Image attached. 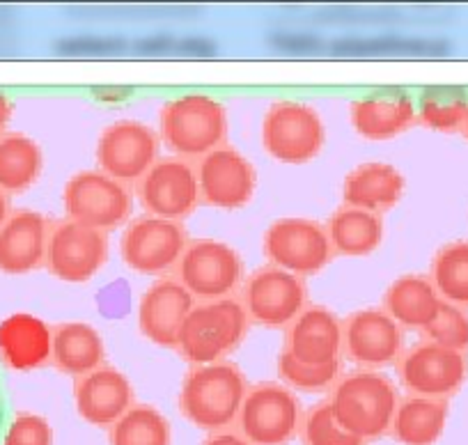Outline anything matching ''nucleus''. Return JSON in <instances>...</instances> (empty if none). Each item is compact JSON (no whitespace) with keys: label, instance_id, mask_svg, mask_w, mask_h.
Listing matches in <instances>:
<instances>
[{"label":"nucleus","instance_id":"5701e85b","mask_svg":"<svg viewBox=\"0 0 468 445\" xmlns=\"http://www.w3.org/2000/svg\"><path fill=\"white\" fill-rule=\"evenodd\" d=\"M53 328L42 317L15 313L0 322V363L10 370L30 372L51 363Z\"/></svg>","mask_w":468,"mask_h":445},{"label":"nucleus","instance_id":"a211bd4d","mask_svg":"<svg viewBox=\"0 0 468 445\" xmlns=\"http://www.w3.org/2000/svg\"><path fill=\"white\" fill-rule=\"evenodd\" d=\"M196 303L175 276L156 278L138 301V328L156 347L177 349L179 331Z\"/></svg>","mask_w":468,"mask_h":445},{"label":"nucleus","instance_id":"ea45409f","mask_svg":"<svg viewBox=\"0 0 468 445\" xmlns=\"http://www.w3.org/2000/svg\"><path fill=\"white\" fill-rule=\"evenodd\" d=\"M5 399H3V390H0V436L5 434Z\"/></svg>","mask_w":468,"mask_h":445},{"label":"nucleus","instance_id":"f03ea898","mask_svg":"<svg viewBox=\"0 0 468 445\" xmlns=\"http://www.w3.org/2000/svg\"><path fill=\"white\" fill-rule=\"evenodd\" d=\"M398 386L379 370L342 372L340 379L328 390V407L335 420L356 439H381L390 431L399 404Z\"/></svg>","mask_w":468,"mask_h":445},{"label":"nucleus","instance_id":"c756f323","mask_svg":"<svg viewBox=\"0 0 468 445\" xmlns=\"http://www.w3.org/2000/svg\"><path fill=\"white\" fill-rule=\"evenodd\" d=\"M430 281L441 301L468 308V241H450L436 250Z\"/></svg>","mask_w":468,"mask_h":445},{"label":"nucleus","instance_id":"4be33fe9","mask_svg":"<svg viewBox=\"0 0 468 445\" xmlns=\"http://www.w3.org/2000/svg\"><path fill=\"white\" fill-rule=\"evenodd\" d=\"M51 223L35 209H16L0 226V271L24 276L44 267Z\"/></svg>","mask_w":468,"mask_h":445},{"label":"nucleus","instance_id":"c85d7f7f","mask_svg":"<svg viewBox=\"0 0 468 445\" xmlns=\"http://www.w3.org/2000/svg\"><path fill=\"white\" fill-rule=\"evenodd\" d=\"M44 170V152L37 141L21 132L0 136V191L7 196L26 193Z\"/></svg>","mask_w":468,"mask_h":445},{"label":"nucleus","instance_id":"c9c22d12","mask_svg":"<svg viewBox=\"0 0 468 445\" xmlns=\"http://www.w3.org/2000/svg\"><path fill=\"white\" fill-rule=\"evenodd\" d=\"M0 445H53V427L39 413H16L5 427Z\"/></svg>","mask_w":468,"mask_h":445},{"label":"nucleus","instance_id":"2eb2a0df","mask_svg":"<svg viewBox=\"0 0 468 445\" xmlns=\"http://www.w3.org/2000/svg\"><path fill=\"white\" fill-rule=\"evenodd\" d=\"M136 196L145 214L184 223L202 205L196 164L179 156H159L136 182Z\"/></svg>","mask_w":468,"mask_h":445},{"label":"nucleus","instance_id":"72a5a7b5","mask_svg":"<svg viewBox=\"0 0 468 445\" xmlns=\"http://www.w3.org/2000/svg\"><path fill=\"white\" fill-rule=\"evenodd\" d=\"M299 436L303 445H367L335 420L326 399L303 411Z\"/></svg>","mask_w":468,"mask_h":445},{"label":"nucleus","instance_id":"1a4fd4ad","mask_svg":"<svg viewBox=\"0 0 468 445\" xmlns=\"http://www.w3.org/2000/svg\"><path fill=\"white\" fill-rule=\"evenodd\" d=\"M239 301L250 323L262 328L285 331L310 305V291L305 278L278 269L273 264L255 269L244 278Z\"/></svg>","mask_w":468,"mask_h":445},{"label":"nucleus","instance_id":"dca6fc26","mask_svg":"<svg viewBox=\"0 0 468 445\" xmlns=\"http://www.w3.org/2000/svg\"><path fill=\"white\" fill-rule=\"evenodd\" d=\"M200 202L223 211L244 209L258 191V170L232 145H220L196 161Z\"/></svg>","mask_w":468,"mask_h":445},{"label":"nucleus","instance_id":"f704fd0d","mask_svg":"<svg viewBox=\"0 0 468 445\" xmlns=\"http://www.w3.org/2000/svg\"><path fill=\"white\" fill-rule=\"evenodd\" d=\"M425 340L441 344L445 349H454V352H468V313L459 305L441 303L439 314L434 322L422 331Z\"/></svg>","mask_w":468,"mask_h":445},{"label":"nucleus","instance_id":"7ed1b4c3","mask_svg":"<svg viewBox=\"0 0 468 445\" xmlns=\"http://www.w3.org/2000/svg\"><path fill=\"white\" fill-rule=\"evenodd\" d=\"M228 108L211 94L188 92L168 99L159 111V138L170 156L200 161L228 141Z\"/></svg>","mask_w":468,"mask_h":445},{"label":"nucleus","instance_id":"58836bf2","mask_svg":"<svg viewBox=\"0 0 468 445\" xmlns=\"http://www.w3.org/2000/svg\"><path fill=\"white\" fill-rule=\"evenodd\" d=\"M12 209H10V197H7V193L0 191V226L5 223L7 218H10Z\"/></svg>","mask_w":468,"mask_h":445},{"label":"nucleus","instance_id":"9d476101","mask_svg":"<svg viewBox=\"0 0 468 445\" xmlns=\"http://www.w3.org/2000/svg\"><path fill=\"white\" fill-rule=\"evenodd\" d=\"M188 241L184 223L143 214L124 226L120 258L132 271L164 278L177 269Z\"/></svg>","mask_w":468,"mask_h":445},{"label":"nucleus","instance_id":"ddd939ff","mask_svg":"<svg viewBox=\"0 0 468 445\" xmlns=\"http://www.w3.org/2000/svg\"><path fill=\"white\" fill-rule=\"evenodd\" d=\"M395 367L399 384L409 395L450 399L466 384L468 356L430 340H420L413 347L404 349Z\"/></svg>","mask_w":468,"mask_h":445},{"label":"nucleus","instance_id":"bb28decb","mask_svg":"<svg viewBox=\"0 0 468 445\" xmlns=\"http://www.w3.org/2000/svg\"><path fill=\"white\" fill-rule=\"evenodd\" d=\"M324 226L333 253L342 258H367L381 249L386 237L384 216L349 205L337 207Z\"/></svg>","mask_w":468,"mask_h":445},{"label":"nucleus","instance_id":"f257e3e1","mask_svg":"<svg viewBox=\"0 0 468 445\" xmlns=\"http://www.w3.org/2000/svg\"><path fill=\"white\" fill-rule=\"evenodd\" d=\"M249 388L244 370L232 361L191 366L179 386V411L207 434L232 429Z\"/></svg>","mask_w":468,"mask_h":445},{"label":"nucleus","instance_id":"cd10ccee","mask_svg":"<svg viewBox=\"0 0 468 445\" xmlns=\"http://www.w3.org/2000/svg\"><path fill=\"white\" fill-rule=\"evenodd\" d=\"M448 399L407 395L399 399L388 434L399 445H436L448 422Z\"/></svg>","mask_w":468,"mask_h":445},{"label":"nucleus","instance_id":"6ab92c4d","mask_svg":"<svg viewBox=\"0 0 468 445\" xmlns=\"http://www.w3.org/2000/svg\"><path fill=\"white\" fill-rule=\"evenodd\" d=\"M282 352L305 366L342 361V319L326 305L310 303L282 335Z\"/></svg>","mask_w":468,"mask_h":445},{"label":"nucleus","instance_id":"aec40b11","mask_svg":"<svg viewBox=\"0 0 468 445\" xmlns=\"http://www.w3.org/2000/svg\"><path fill=\"white\" fill-rule=\"evenodd\" d=\"M74 404L88 425L108 429L133 407V386L122 370L101 366L74 379Z\"/></svg>","mask_w":468,"mask_h":445},{"label":"nucleus","instance_id":"0eeeda50","mask_svg":"<svg viewBox=\"0 0 468 445\" xmlns=\"http://www.w3.org/2000/svg\"><path fill=\"white\" fill-rule=\"evenodd\" d=\"M175 278L196 301L228 299L244 285V260L225 241L193 239L175 269Z\"/></svg>","mask_w":468,"mask_h":445},{"label":"nucleus","instance_id":"393cba45","mask_svg":"<svg viewBox=\"0 0 468 445\" xmlns=\"http://www.w3.org/2000/svg\"><path fill=\"white\" fill-rule=\"evenodd\" d=\"M441 296L436 294L430 276L404 273L395 278L384 291L381 310L407 331H425L441 310Z\"/></svg>","mask_w":468,"mask_h":445},{"label":"nucleus","instance_id":"a19ab883","mask_svg":"<svg viewBox=\"0 0 468 445\" xmlns=\"http://www.w3.org/2000/svg\"><path fill=\"white\" fill-rule=\"evenodd\" d=\"M462 133L466 136V141H468V115H466V122H463V127H462Z\"/></svg>","mask_w":468,"mask_h":445},{"label":"nucleus","instance_id":"a878e982","mask_svg":"<svg viewBox=\"0 0 468 445\" xmlns=\"http://www.w3.org/2000/svg\"><path fill=\"white\" fill-rule=\"evenodd\" d=\"M51 366L65 376L79 379L106 366V344L101 333L88 322H62L53 326Z\"/></svg>","mask_w":468,"mask_h":445},{"label":"nucleus","instance_id":"39448f33","mask_svg":"<svg viewBox=\"0 0 468 445\" xmlns=\"http://www.w3.org/2000/svg\"><path fill=\"white\" fill-rule=\"evenodd\" d=\"M326 145L322 115L310 103L282 99L267 108L262 120V147L273 161L303 165L317 159Z\"/></svg>","mask_w":468,"mask_h":445},{"label":"nucleus","instance_id":"4468645a","mask_svg":"<svg viewBox=\"0 0 468 445\" xmlns=\"http://www.w3.org/2000/svg\"><path fill=\"white\" fill-rule=\"evenodd\" d=\"M404 354V328L379 308L354 310L342 319V358L358 370L398 366Z\"/></svg>","mask_w":468,"mask_h":445},{"label":"nucleus","instance_id":"f8f14e48","mask_svg":"<svg viewBox=\"0 0 468 445\" xmlns=\"http://www.w3.org/2000/svg\"><path fill=\"white\" fill-rule=\"evenodd\" d=\"M111 258L108 235L76 220H58L51 226L44 267L53 278L69 285L88 282L106 267Z\"/></svg>","mask_w":468,"mask_h":445},{"label":"nucleus","instance_id":"6e6552de","mask_svg":"<svg viewBox=\"0 0 468 445\" xmlns=\"http://www.w3.org/2000/svg\"><path fill=\"white\" fill-rule=\"evenodd\" d=\"M262 250L267 264L285 269L299 278L324 271L335 258L326 226L319 220L301 218V216L273 220L264 230Z\"/></svg>","mask_w":468,"mask_h":445},{"label":"nucleus","instance_id":"e433bc0d","mask_svg":"<svg viewBox=\"0 0 468 445\" xmlns=\"http://www.w3.org/2000/svg\"><path fill=\"white\" fill-rule=\"evenodd\" d=\"M202 445H253L244 434H241L237 427L223 431H214V434H207V439L202 440Z\"/></svg>","mask_w":468,"mask_h":445},{"label":"nucleus","instance_id":"412c9836","mask_svg":"<svg viewBox=\"0 0 468 445\" xmlns=\"http://www.w3.org/2000/svg\"><path fill=\"white\" fill-rule=\"evenodd\" d=\"M349 122L366 141H393L418 122L416 101L402 90L366 94L351 101Z\"/></svg>","mask_w":468,"mask_h":445},{"label":"nucleus","instance_id":"7c9ffc66","mask_svg":"<svg viewBox=\"0 0 468 445\" xmlns=\"http://www.w3.org/2000/svg\"><path fill=\"white\" fill-rule=\"evenodd\" d=\"M111 445H170L173 429L164 413L152 404H133L115 425L108 427Z\"/></svg>","mask_w":468,"mask_h":445},{"label":"nucleus","instance_id":"20e7f679","mask_svg":"<svg viewBox=\"0 0 468 445\" xmlns=\"http://www.w3.org/2000/svg\"><path fill=\"white\" fill-rule=\"evenodd\" d=\"M250 319L239 296L197 301L179 331L177 352L191 366L228 361L244 344Z\"/></svg>","mask_w":468,"mask_h":445},{"label":"nucleus","instance_id":"2f4dec72","mask_svg":"<svg viewBox=\"0 0 468 445\" xmlns=\"http://www.w3.org/2000/svg\"><path fill=\"white\" fill-rule=\"evenodd\" d=\"M418 124L441 133L462 132L468 115V92L462 88H430L416 101Z\"/></svg>","mask_w":468,"mask_h":445},{"label":"nucleus","instance_id":"9b49d317","mask_svg":"<svg viewBox=\"0 0 468 445\" xmlns=\"http://www.w3.org/2000/svg\"><path fill=\"white\" fill-rule=\"evenodd\" d=\"M303 408L292 388L262 381L249 388L241 404L237 429L253 445H287L299 436Z\"/></svg>","mask_w":468,"mask_h":445},{"label":"nucleus","instance_id":"b1692460","mask_svg":"<svg viewBox=\"0 0 468 445\" xmlns=\"http://www.w3.org/2000/svg\"><path fill=\"white\" fill-rule=\"evenodd\" d=\"M407 191L402 170L384 161L361 164L345 175L342 182V205L384 216L399 205Z\"/></svg>","mask_w":468,"mask_h":445},{"label":"nucleus","instance_id":"423d86ee","mask_svg":"<svg viewBox=\"0 0 468 445\" xmlns=\"http://www.w3.org/2000/svg\"><path fill=\"white\" fill-rule=\"evenodd\" d=\"M62 205L69 220L108 235L132 218L133 191L101 170H79L67 179Z\"/></svg>","mask_w":468,"mask_h":445},{"label":"nucleus","instance_id":"4c0bfd02","mask_svg":"<svg viewBox=\"0 0 468 445\" xmlns=\"http://www.w3.org/2000/svg\"><path fill=\"white\" fill-rule=\"evenodd\" d=\"M12 115H15V101L7 94L0 92V136L7 133V124H10Z\"/></svg>","mask_w":468,"mask_h":445},{"label":"nucleus","instance_id":"f3484780","mask_svg":"<svg viewBox=\"0 0 468 445\" xmlns=\"http://www.w3.org/2000/svg\"><path fill=\"white\" fill-rule=\"evenodd\" d=\"M161 138L138 120L108 124L97 141V170L122 184H136L159 161Z\"/></svg>","mask_w":468,"mask_h":445},{"label":"nucleus","instance_id":"473e14b6","mask_svg":"<svg viewBox=\"0 0 468 445\" xmlns=\"http://www.w3.org/2000/svg\"><path fill=\"white\" fill-rule=\"evenodd\" d=\"M276 367L281 384L301 393H326L342 375V361L331 363V366H305L287 352L278 354Z\"/></svg>","mask_w":468,"mask_h":445}]
</instances>
